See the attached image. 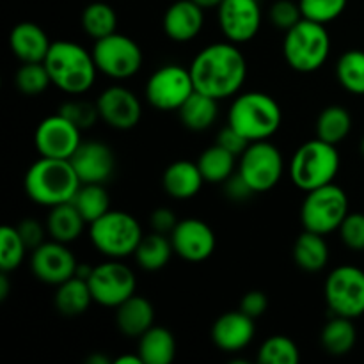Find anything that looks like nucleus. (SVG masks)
<instances>
[{
    "mask_svg": "<svg viewBox=\"0 0 364 364\" xmlns=\"http://www.w3.org/2000/svg\"><path fill=\"white\" fill-rule=\"evenodd\" d=\"M196 91L215 100L238 95L247 78V60L235 43L223 41L205 46L191 64Z\"/></svg>",
    "mask_w": 364,
    "mask_h": 364,
    "instance_id": "1",
    "label": "nucleus"
},
{
    "mask_svg": "<svg viewBox=\"0 0 364 364\" xmlns=\"http://www.w3.org/2000/svg\"><path fill=\"white\" fill-rule=\"evenodd\" d=\"M82 181L70 160L41 156L28 167L25 174V194L41 206L53 208L73 201Z\"/></svg>",
    "mask_w": 364,
    "mask_h": 364,
    "instance_id": "2",
    "label": "nucleus"
},
{
    "mask_svg": "<svg viewBox=\"0 0 364 364\" xmlns=\"http://www.w3.org/2000/svg\"><path fill=\"white\" fill-rule=\"evenodd\" d=\"M43 64L50 75L52 85L68 95H82L89 91L96 80V68L92 52L73 41L52 43Z\"/></svg>",
    "mask_w": 364,
    "mask_h": 364,
    "instance_id": "3",
    "label": "nucleus"
},
{
    "mask_svg": "<svg viewBox=\"0 0 364 364\" xmlns=\"http://www.w3.org/2000/svg\"><path fill=\"white\" fill-rule=\"evenodd\" d=\"M283 112L276 100L262 91L242 92L233 100L228 124L249 142L269 141L281 127Z\"/></svg>",
    "mask_w": 364,
    "mask_h": 364,
    "instance_id": "4",
    "label": "nucleus"
},
{
    "mask_svg": "<svg viewBox=\"0 0 364 364\" xmlns=\"http://www.w3.org/2000/svg\"><path fill=\"white\" fill-rule=\"evenodd\" d=\"M338 173H340V153L336 146L318 137L304 142L290 160L291 183L304 192L334 183Z\"/></svg>",
    "mask_w": 364,
    "mask_h": 364,
    "instance_id": "5",
    "label": "nucleus"
},
{
    "mask_svg": "<svg viewBox=\"0 0 364 364\" xmlns=\"http://www.w3.org/2000/svg\"><path fill=\"white\" fill-rule=\"evenodd\" d=\"M331 36L326 25L302 18L287 31L283 41L284 60L299 73H313L329 59Z\"/></svg>",
    "mask_w": 364,
    "mask_h": 364,
    "instance_id": "6",
    "label": "nucleus"
},
{
    "mask_svg": "<svg viewBox=\"0 0 364 364\" xmlns=\"http://www.w3.org/2000/svg\"><path fill=\"white\" fill-rule=\"evenodd\" d=\"M142 228L134 215L121 210H109L89 224V238L98 252L110 259L134 256L142 240Z\"/></svg>",
    "mask_w": 364,
    "mask_h": 364,
    "instance_id": "7",
    "label": "nucleus"
},
{
    "mask_svg": "<svg viewBox=\"0 0 364 364\" xmlns=\"http://www.w3.org/2000/svg\"><path fill=\"white\" fill-rule=\"evenodd\" d=\"M348 215V198L336 183L323 185L306 192L302 201L301 220L304 230L318 235H329L340 230Z\"/></svg>",
    "mask_w": 364,
    "mask_h": 364,
    "instance_id": "8",
    "label": "nucleus"
},
{
    "mask_svg": "<svg viewBox=\"0 0 364 364\" xmlns=\"http://www.w3.org/2000/svg\"><path fill=\"white\" fill-rule=\"evenodd\" d=\"M92 57L98 71L114 80H124L139 73L144 55L137 43L128 36L114 32L107 38L95 41Z\"/></svg>",
    "mask_w": 364,
    "mask_h": 364,
    "instance_id": "9",
    "label": "nucleus"
},
{
    "mask_svg": "<svg viewBox=\"0 0 364 364\" xmlns=\"http://www.w3.org/2000/svg\"><path fill=\"white\" fill-rule=\"evenodd\" d=\"M144 92L153 109L162 112H178L180 107L196 92V85L188 68L180 64H166L148 78Z\"/></svg>",
    "mask_w": 364,
    "mask_h": 364,
    "instance_id": "10",
    "label": "nucleus"
},
{
    "mask_svg": "<svg viewBox=\"0 0 364 364\" xmlns=\"http://www.w3.org/2000/svg\"><path fill=\"white\" fill-rule=\"evenodd\" d=\"M283 171V155L270 141L251 142L238 162V174L256 194L272 191L279 183Z\"/></svg>",
    "mask_w": 364,
    "mask_h": 364,
    "instance_id": "11",
    "label": "nucleus"
},
{
    "mask_svg": "<svg viewBox=\"0 0 364 364\" xmlns=\"http://www.w3.org/2000/svg\"><path fill=\"white\" fill-rule=\"evenodd\" d=\"M323 294L333 315L359 318L364 315V270L354 265L336 267L327 276Z\"/></svg>",
    "mask_w": 364,
    "mask_h": 364,
    "instance_id": "12",
    "label": "nucleus"
},
{
    "mask_svg": "<svg viewBox=\"0 0 364 364\" xmlns=\"http://www.w3.org/2000/svg\"><path fill=\"white\" fill-rule=\"evenodd\" d=\"M92 299L96 304L105 308H117L127 299L135 295L137 281L134 270L119 259L100 263L92 269L87 279Z\"/></svg>",
    "mask_w": 364,
    "mask_h": 364,
    "instance_id": "13",
    "label": "nucleus"
},
{
    "mask_svg": "<svg viewBox=\"0 0 364 364\" xmlns=\"http://www.w3.org/2000/svg\"><path fill=\"white\" fill-rule=\"evenodd\" d=\"M80 128L71 123L63 114L45 117L38 124L34 134V144L39 156L70 160L82 144Z\"/></svg>",
    "mask_w": 364,
    "mask_h": 364,
    "instance_id": "14",
    "label": "nucleus"
},
{
    "mask_svg": "<svg viewBox=\"0 0 364 364\" xmlns=\"http://www.w3.org/2000/svg\"><path fill=\"white\" fill-rule=\"evenodd\" d=\"M217 14L224 38L235 45L255 39L262 27L263 16L258 0H223Z\"/></svg>",
    "mask_w": 364,
    "mask_h": 364,
    "instance_id": "15",
    "label": "nucleus"
},
{
    "mask_svg": "<svg viewBox=\"0 0 364 364\" xmlns=\"http://www.w3.org/2000/svg\"><path fill=\"white\" fill-rule=\"evenodd\" d=\"M77 267V258L68 249V244L63 242H43L32 251L31 269L41 283L59 287L60 283L75 276Z\"/></svg>",
    "mask_w": 364,
    "mask_h": 364,
    "instance_id": "16",
    "label": "nucleus"
},
{
    "mask_svg": "<svg viewBox=\"0 0 364 364\" xmlns=\"http://www.w3.org/2000/svg\"><path fill=\"white\" fill-rule=\"evenodd\" d=\"M174 255L191 263H199L208 259L215 251L217 238L212 228L201 219L178 220L176 228L171 233Z\"/></svg>",
    "mask_w": 364,
    "mask_h": 364,
    "instance_id": "17",
    "label": "nucleus"
},
{
    "mask_svg": "<svg viewBox=\"0 0 364 364\" xmlns=\"http://www.w3.org/2000/svg\"><path fill=\"white\" fill-rule=\"evenodd\" d=\"M100 117L116 130H132L142 117L141 100L123 85H110L96 100Z\"/></svg>",
    "mask_w": 364,
    "mask_h": 364,
    "instance_id": "18",
    "label": "nucleus"
},
{
    "mask_svg": "<svg viewBox=\"0 0 364 364\" xmlns=\"http://www.w3.org/2000/svg\"><path fill=\"white\" fill-rule=\"evenodd\" d=\"M82 183H105L116 171V155L105 142H82L70 159Z\"/></svg>",
    "mask_w": 364,
    "mask_h": 364,
    "instance_id": "19",
    "label": "nucleus"
},
{
    "mask_svg": "<svg viewBox=\"0 0 364 364\" xmlns=\"http://www.w3.org/2000/svg\"><path fill=\"white\" fill-rule=\"evenodd\" d=\"M256 333L255 318L244 311H230L220 315L212 326V341L223 352H240L249 347Z\"/></svg>",
    "mask_w": 364,
    "mask_h": 364,
    "instance_id": "20",
    "label": "nucleus"
},
{
    "mask_svg": "<svg viewBox=\"0 0 364 364\" xmlns=\"http://www.w3.org/2000/svg\"><path fill=\"white\" fill-rule=\"evenodd\" d=\"M164 32L171 41L188 43L198 38L205 25V9L194 0H176L164 14Z\"/></svg>",
    "mask_w": 364,
    "mask_h": 364,
    "instance_id": "21",
    "label": "nucleus"
},
{
    "mask_svg": "<svg viewBox=\"0 0 364 364\" xmlns=\"http://www.w3.org/2000/svg\"><path fill=\"white\" fill-rule=\"evenodd\" d=\"M9 46L21 63H43L52 43L38 23L21 21L11 31Z\"/></svg>",
    "mask_w": 364,
    "mask_h": 364,
    "instance_id": "22",
    "label": "nucleus"
},
{
    "mask_svg": "<svg viewBox=\"0 0 364 364\" xmlns=\"http://www.w3.org/2000/svg\"><path fill=\"white\" fill-rule=\"evenodd\" d=\"M203 183H206L203 178L201 171H199L198 162H191V160H178L173 162L162 176L164 191L171 196L173 199H191L199 194Z\"/></svg>",
    "mask_w": 364,
    "mask_h": 364,
    "instance_id": "23",
    "label": "nucleus"
},
{
    "mask_svg": "<svg viewBox=\"0 0 364 364\" xmlns=\"http://www.w3.org/2000/svg\"><path fill=\"white\" fill-rule=\"evenodd\" d=\"M155 322V309L148 299L132 295L116 308V323L121 334L128 338H141Z\"/></svg>",
    "mask_w": 364,
    "mask_h": 364,
    "instance_id": "24",
    "label": "nucleus"
},
{
    "mask_svg": "<svg viewBox=\"0 0 364 364\" xmlns=\"http://www.w3.org/2000/svg\"><path fill=\"white\" fill-rule=\"evenodd\" d=\"M85 224H87L85 219L71 201L50 208L48 217H46L48 237L52 240L63 242V244H71L77 240L84 231Z\"/></svg>",
    "mask_w": 364,
    "mask_h": 364,
    "instance_id": "25",
    "label": "nucleus"
},
{
    "mask_svg": "<svg viewBox=\"0 0 364 364\" xmlns=\"http://www.w3.org/2000/svg\"><path fill=\"white\" fill-rule=\"evenodd\" d=\"M329 245L323 235L304 230L294 244V262L306 272H320L329 263Z\"/></svg>",
    "mask_w": 364,
    "mask_h": 364,
    "instance_id": "26",
    "label": "nucleus"
},
{
    "mask_svg": "<svg viewBox=\"0 0 364 364\" xmlns=\"http://www.w3.org/2000/svg\"><path fill=\"white\" fill-rule=\"evenodd\" d=\"M137 352L144 364H169L176 355V340L169 329L153 326L139 338Z\"/></svg>",
    "mask_w": 364,
    "mask_h": 364,
    "instance_id": "27",
    "label": "nucleus"
},
{
    "mask_svg": "<svg viewBox=\"0 0 364 364\" xmlns=\"http://www.w3.org/2000/svg\"><path fill=\"white\" fill-rule=\"evenodd\" d=\"M183 127L192 132H205L212 127L219 116V100L196 91L178 110Z\"/></svg>",
    "mask_w": 364,
    "mask_h": 364,
    "instance_id": "28",
    "label": "nucleus"
},
{
    "mask_svg": "<svg viewBox=\"0 0 364 364\" xmlns=\"http://www.w3.org/2000/svg\"><path fill=\"white\" fill-rule=\"evenodd\" d=\"M53 302H55L57 311L63 313L64 316H78L87 311L95 299H92L87 281L73 276L57 287Z\"/></svg>",
    "mask_w": 364,
    "mask_h": 364,
    "instance_id": "29",
    "label": "nucleus"
},
{
    "mask_svg": "<svg viewBox=\"0 0 364 364\" xmlns=\"http://www.w3.org/2000/svg\"><path fill=\"white\" fill-rule=\"evenodd\" d=\"M173 252L174 249L173 244H171V238L167 235L153 231V233L142 237L141 244L135 249L134 258L142 270L156 272V270H162L169 263Z\"/></svg>",
    "mask_w": 364,
    "mask_h": 364,
    "instance_id": "30",
    "label": "nucleus"
},
{
    "mask_svg": "<svg viewBox=\"0 0 364 364\" xmlns=\"http://www.w3.org/2000/svg\"><path fill=\"white\" fill-rule=\"evenodd\" d=\"M320 341H322V347L327 354L347 355L355 347L358 329H355L352 318L334 315V318L329 320L322 329Z\"/></svg>",
    "mask_w": 364,
    "mask_h": 364,
    "instance_id": "31",
    "label": "nucleus"
},
{
    "mask_svg": "<svg viewBox=\"0 0 364 364\" xmlns=\"http://www.w3.org/2000/svg\"><path fill=\"white\" fill-rule=\"evenodd\" d=\"M237 159L238 156H235L233 153L215 142L201 153V156L198 159V166L206 183L223 185L237 171Z\"/></svg>",
    "mask_w": 364,
    "mask_h": 364,
    "instance_id": "32",
    "label": "nucleus"
},
{
    "mask_svg": "<svg viewBox=\"0 0 364 364\" xmlns=\"http://www.w3.org/2000/svg\"><path fill=\"white\" fill-rule=\"evenodd\" d=\"M352 130V116L345 107L329 105L316 119V137L331 144H340Z\"/></svg>",
    "mask_w": 364,
    "mask_h": 364,
    "instance_id": "33",
    "label": "nucleus"
},
{
    "mask_svg": "<svg viewBox=\"0 0 364 364\" xmlns=\"http://www.w3.org/2000/svg\"><path fill=\"white\" fill-rule=\"evenodd\" d=\"M82 28L95 41L114 34L117 28V14L112 6L105 2H92L82 11Z\"/></svg>",
    "mask_w": 364,
    "mask_h": 364,
    "instance_id": "34",
    "label": "nucleus"
},
{
    "mask_svg": "<svg viewBox=\"0 0 364 364\" xmlns=\"http://www.w3.org/2000/svg\"><path fill=\"white\" fill-rule=\"evenodd\" d=\"M71 203L77 206V210L87 224L95 223L96 219H100L103 213L110 210L109 192L105 191L102 183H82Z\"/></svg>",
    "mask_w": 364,
    "mask_h": 364,
    "instance_id": "35",
    "label": "nucleus"
},
{
    "mask_svg": "<svg viewBox=\"0 0 364 364\" xmlns=\"http://www.w3.org/2000/svg\"><path fill=\"white\" fill-rule=\"evenodd\" d=\"M336 78L345 91L352 95H364V52L348 50L338 59Z\"/></svg>",
    "mask_w": 364,
    "mask_h": 364,
    "instance_id": "36",
    "label": "nucleus"
},
{
    "mask_svg": "<svg viewBox=\"0 0 364 364\" xmlns=\"http://www.w3.org/2000/svg\"><path fill=\"white\" fill-rule=\"evenodd\" d=\"M299 359L301 352L295 341L281 334L263 341L258 350V361L262 364H297Z\"/></svg>",
    "mask_w": 364,
    "mask_h": 364,
    "instance_id": "37",
    "label": "nucleus"
},
{
    "mask_svg": "<svg viewBox=\"0 0 364 364\" xmlns=\"http://www.w3.org/2000/svg\"><path fill=\"white\" fill-rule=\"evenodd\" d=\"M27 245L21 240L16 226H2L0 230V270L14 272L23 263Z\"/></svg>",
    "mask_w": 364,
    "mask_h": 364,
    "instance_id": "38",
    "label": "nucleus"
},
{
    "mask_svg": "<svg viewBox=\"0 0 364 364\" xmlns=\"http://www.w3.org/2000/svg\"><path fill=\"white\" fill-rule=\"evenodd\" d=\"M18 91L25 96H38L52 84L46 66L43 63H23L14 75Z\"/></svg>",
    "mask_w": 364,
    "mask_h": 364,
    "instance_id": "39",
    "label": "nucleus"
},
{
    "mask_svg": "<svg viewBox=\"0 0 364 364\" xmlns=\"http://www.w3.org/2000/svg\"><path fill=\"white\" fill-rule=\"evenodd\" d=\"M348 0H299L302 16L316 23H329L340 18Z\"/></svg>",
    "mask_w": 364,
    "mask_h": 364,
    "instance_id": "40",
    "label": "nucleus"
},
{
    "mask_svg": "<svg viewBox=\"0 0 364 364\" xmlns=\"http://www.w3.org/2000/svg\"><path fill=\"white\" fill-rule=\"evenodd\" d=\"M59 114L68 117L80 130H87V128L95 127V123L100 117L98 105L91 102H84V100H70V102L63 103Z\"/></svg>",
    "mask_w": 364,
    "mask_h": 364,
    "instance_id": "41",
    "label": "nucleus"
},
{
    "mask_svg": "<svg viewBox=\"0 0 364 364\" xmlns=\"http://www.w3.org/2000/svg\"><path fill=\"white\" fill-rule=\"evenodd\" d=\"M270 21L276 28L279 31H290L291 27L302 20V11L301 6L294 0H276L270 7Z\"/></svg>",
    "mask_w": 364,
    "mask_h": 364,
    "instance_id": "42",
    "label": "nucleus"
},
{
    "mask_svg": "<svg viewBox=\"0 0 364 364\" xmlns=\"http://www.w3.org/2000/svg\"><path fill=\"white\" fill-rule=\"evenodd\" d=\"M338 231L341 242L350 251H364V213H348Z\"/></svg>",
    "mask_w": 364,
    "mask_h": 364,
    "instance_id": "43",
    "label": "nucleus"
},
{
    "mask_svg": "<svg viewBox=\"0 0 364 364\" xmlns=\"http://www.w3.org/2000/svg\"><path fill=\"white\" fill-rule=\"evenodd\" d=\"M18 233H20L21 240L25 242L27 249H32L34 251L36 247L43 244L45 240V235H48L46 231V226H43L38 219H32V217H27V219L20 220L16 226Z\"/></svg>",
    "mask_w": 364,
    "mask_h": 364,
    "instance_id": "44",
    "label": "nucleus"
},
{
    "mask_svg": "<svg viewBox=\"0 0 364 364\" xmlns=\"http://www.w3.org/2000/svg\"><path fill=\"white\" fill-rule=\"evenodd\" d=\"M217 144L223 146L224 149H228V151L233 153L235 156L240 159V155L247 149V146L251 144V142H249L245 137H242L233 127L228 124V127L223 128V130L219 132V135H217Z\"/></svg>",
    "mask_w": 364,
    "mask_h": 364,
    "instance_id": "45",
    "label": "nucleus"
},
{
    "mask_svg": "<svg viewBox=\"0 0 364 364\" xmlns=\"http://www.w3.org/2000/svg\"><path fill=\"white\" fill-rule=\"evenodd\" d=\"M269 308V299L263 291L252 290L249 294H245L240 301V311H244L245 315H249L251 318H258Z\"/></svg>",
    "mask_w": 364,
    "mask_h": 364,
    "instance_id": "46",
    "label": "nucleus"
},
{
    "mask_svg": "<svg viewBox=\"0 0 364 364\" xmlns=\"http://www.w3.org/2000/svg\"><path fill=\"white\" fill-rule=\"evenodd\" d=\"M223 185H224V192H226V196L231 199V201H247V199H251L252 196L256 194V192L249 187L247 181L238 174V171L233 174V176L228 178Z\"/></svg>",
    "mask_w": 364,
    "mask_h": 364,
    "instance_id": "47",
    "label": "nucleus"
},
{
    "mask_svg": "<svg viewBox=\"0 0 364 364\" xmlns=\"http://www.w3.org/2000/svg\"><path fill=\"white\" fill-rule=\"evenodd\" d=\"M149 224H151V230L156 231V233H162V235H171L173 230L176 228L178 219L174 215L173 210L169 208H156L155 212L151 213L149 217Z\"/></svg>",
    "mask_w": 364,
    "mask_h": 364,
    "instance_id": "48",
    "label": "nucleus"
},
{
    "mask_svg": "<svg viewBox=\"0 0 364 364\" xmlns=\"http://www.w3.org/2000/svg\"><path fill=\"white\" fill-rule=\"evenodd\" d=\"M114 363L116 364H144V361H142V358L137 354H123L119 355L117 359H114Z\"/></svg>",
    "mask_w": 364,
    "mask_h": 364,
    "instance_id": "49",
    "label": "nucleus"
},
{
    "mask_svg": "<svg viewBox=\"0 0 364 364\" xmlns=\"http://www.w3.org/2000/svg\"><path fill=\"white\" fill-rule=\"evenodd\" d=\"M11 290V283L9 277H7V272L0 274V301H6L7 295H9Z\"/></svg>",
    "mask_w": 364,
    "mask_h": 364,
    "instance_id": "50",
    "label": "nucleus"
},
{
    "mask_svg": "<svg viewBox=\"0 0 364 364\" xmlns=\"http://www.w3.org/2000/svg\"><path fill=\"white\" fill-rule=\"evenodd\" d=\"M85 363H87V364H109L110 359L105 358L103 354H92V355H89L87 359H85Z\"/></svg>",
    "mask_w": 364,
    "mask_h": 364,
    "instance_id": "51",
    "label": "nucleus"
},
{
    "mask_svg": "<svg viewBox=\"0 0 364 364\" xmlns=\"http://www.w3.org/2000/svg\"><path fill=\"white\" fill-rule=\"evenodd\" d=\"M194 2L201 6L203 9H212V7H219L223 0H194Z\"/></svg>",
    "mask_w": 364,
    "mask_h": 364,
    "instance_id": "52",
    "label": "nucleus"
},
{
    "mask_svg": "<svg viewBox=\"0 0 364 364\" xmlns=\"http://www.w3.org/2000/svg\"><path fill=\"white\" fill-rule=\"evenodd\" d=\"M361 153L364 155V137H363V142H361Z\"/></svg>",
    "mask_w": 364,
    "mask_h": 364,
    "instance_id": "53",
    "label": "nucleus"
}]
</instances>
